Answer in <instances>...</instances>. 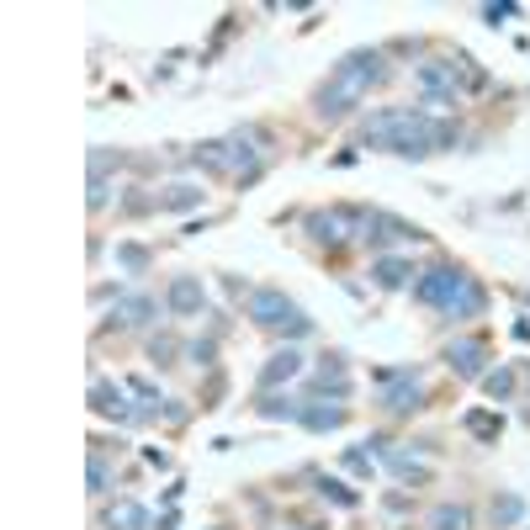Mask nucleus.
Segmentation results:
<instances>
[{"label":"nucleus","instance_id":"f257e3e1","mask_svg":"<svg viewBox=\"0 0 530 530\" xmlns=\"http://www.w3.org/2000/svg\"><path fill=\"white\" fill-rule=\"evenodd\" d=\"M451 138H456L451 127L430 122L424 112H413V107H387V112H371V117L361 122V143H371V149H393V154H409V160L435 154V149L451 143Z\"/></svg>","mask_w":530,"mask_h":530},{"label":"nucleus","instance_id":"f03ea898","mask_svg":"<svg viewBox=\"0 0 530 530\" xmlns=\"http://www.w3.org/2000/svg\"><path fill=\"white\" fill-rule=\"evenodd\" d=\"M382 74H387V69H382V54H377V48L345 54V59L335 64L329 85L318 91V117H324V122H340L351 107H361V101L371 96V85H377Z\"/></svg>","mask_w":530,"mask_h":530},{"label":"nucleus","instance_id":"7ed1b4c3","mask_svg":"<svg viewBox=\"0 0 530 530\" xmlns=\"http://www.w3.org/2000/svg\"><path fill=\"white\" fill-rule=\"evenodd\" d=\"M472 276L467 271H456V265H430V271H419V282H413V302H424V308H451L462 287H467Z\"/></svg>","mask_w":530,"mask_h":530},{"label":"nucleus","instance_id":"20e7f679","mask_svg":"<svg viewBox=\"0 0 530 530\" xmlns=\"http://www.w3.org/2000/svg\"><path fill=\"white\" fill-rule=\"evenodd\" d=\"M249 318L260 324V329H292V335H308V318L297 313L292 302H287V292H276V287H255L249 292Z\"/></svg>","mask_w":530,"mask_h":530},{"label":"nucleus","instance_id":"39448f33","mask_svg":"<svg viewBox=\"0 0 530 530\" xmlns=\"http://www.w3.org/2000/svg\"><path fill=\"white\" fill-rule=\"evenodd\" d=\"M366 229V213H355V207H324V213H308V234L318 239V244H345Z\"/></svg>","mask_w":530,"mask_h":530},{"label":"nucleus","instance_id":"423d86ee","mask_svg":"<svg viewBox=\"0 0 530 530\" xmlns=\"http://www.w3.org/2000/svg\"><path fill=\"white\" fill-rule=\"evenodd\" d=\"M419 85H424V96H430L435 107H451L462 74H456V64H424V69H419Z\"/></svg>","mask_w":530,"mask_h":530},{"label":"nucleus","instance_id":"0eeeda50","mask_svg":"<svg viewBox=\"0 0 530 530\" xmlns=\"http://www.w3.org/2000/svg\"><path fill=\"white\" fill-rule=\"evenodd\" d=\"M419 398H424L419 377H413V371H398V377L387 382V393H382V409L387 413H413L419 409Z\"/></svg>","mask_w":530,"mask_h":530},{"label":"nucleus","instance_id":"6e6552de","mask_svg":"<svg viewBox=\"0 0 530 530\" xmlns=\"http://www.w3.org/2000/svg\"><path fill=\"white\" fill-rule=\"evenodd\" d=\"M165 302H170V313L191 318V313H202L207 292H202V282H196V276H176V282H170V292H165Z\"/></svg>","mask_w":530,"mask_h":530},{"label":"nucleus","instance_id":"1a4fd4ad","mask_svg":"<svg viewBox=\"0 0 530 530\" xmlns=\"http://www.w3.org/2000/svg\"><path fill=\"white\" fill-rule=\"evenodd\" d=\"M292 377H302V355L276 351L271 361H265V371H260V387H282V382H292Z\"/></svg>","mask_w":530,"mask_h":530},{"label":"nucleus","instance_id":"9d476101","mask_svg":"<svg viewBox=\"0 0 530 530\" xmlns=\"http://www.w3.org/2000/svg\"><path fill=\"white\" fill-rule=\"evenodd\" d=\"M482 355H488V345H482V340H451L446 361H451V371H462V377H477V371H482Z\"/></svg>","mask_w":530,"mask_h":530},{"label":"nucleus","instance_id":"9b49d317","mask_svg":"<svg viewBox=\"0 0 530 530\" xmlns=\"http://www.w3.org/2000/svg\"><path fill=\"white\" fill-rule=\"evenodd\" d=\"M149 318H154V297L122 292L117 302H112V324H149Z\"/></svg>","mask_w":530,"mask_h":530},{"label":"nucleus","instance_id":"f8f14e48","mask_svg":"<svg viewBox=\"0 0 530 530\" xmlns=\"http://www.w3.org/2000/svg\"><path fill=\"white\" fill-rule=\"evenodd\" d=\"M107 526H112V530H149V515H143V504L122 499V504L107 509Z\"/></svg>","mask_w":530,"mask_h":530},{"label":"nucleus","instance_id":"ddd939ff","mask_svg":"<svg viewBox=\"0 0 530 530\" xmlns=\"http://www.w3.org/2000/svg\"><path fill=\"white\" fill-rule=\"evenodd\" d=\"M122 393H127V387H112V382H96V387H91V404H96L101 413H112V419H133V413H127V404H122Z\"/></svg>","mask_w":530,"mask_h":530},{"label":"nucleus","instance_id":"4468645a","mask_svg":"<svg viewBox=\"0 0 530 530\" xmlns=\"http://www.w3.org/2000/svg\"><path fill=\"white\" fill-rule=\"evenodd\" d=\"M313 387H318V393H335V398H345L351 377H345V366H340V361H324V366L313 371Z\"/></svg>","mask_w":530,"mask_h":530},{"label":"nucleus","instance_id":"2eb2a0df","mask_svg":"<svg viewBox=\"0 0 530 530\" xmlns=\"http://www.w3.org/2000/svg\"><path fill=\"white\" fill-rule=\"evenodd\" d=\"M371 276H377V287H387V292H393V287H404V282L413 276V265L387 255V260H377V265H371Z\"/></svg>","mask_w":530,"mask_h":530},{"label":"nucleus","instance_id":"dca6fc26","mask_svg":"<svg viewBox=\"0 0 530 530\" xmlns=\"http://www.w3.org/2000/svg\"><path fill=\"white\" fill-rule=\"evenodd\" d=\"M482 308H488V292H482L477 282H467V287H462V297H456V302H451L446 313H451V318H477Z\"/></svg>","mask_w":530,"mask_h":530},{"label":"nucleus","instance_id":"f3484780","mask_svg":"<svg viewBox=\"0 0 530 530\" xmlns=\"http://www.w3.org/2000/svg\"><path fill=\"white\" fill-rule=\"evenodd\" d=\"M430 530H472V515L462 504H440V509L430 515Z\"/></svg>","mask_w":530,"mask_h":530},{"label":"nucleus","instance_id":"a211bd4d","mask_svg":"<svg viewBox=\"0 0 530 530\" xmlns=\"http://www.w3.org/2000/svg\"><path fill=\"white\" fill-rule=\"evenodd\" d=\"M387 467L398 472L404 482H424V477H430V467H424L419 456H409V451H387Z\"/></svg>","mask_w":530,"mask_h":530},{"label":"nucleus","instance_id":"6ab92c4d","mask_svg":"<svg viewBox=\"0 0 530 530\" xmlns=\"http://www.w3.org/2000/svg\"><path fill=\"white\" fill-rule=\"evenodd\" d=\"M302 424H308V430H340V424H345V409H324V404H313V409H302Z\"/></svg>","mask_w":530,"mask_h":530},{"label":"nucleus","instance_id":"aec40b11","mask_svg":"<svg viewBox=\"0 0 530 530\" xmlns=\"http://www.w3.org/2000/svg\"><path fill=\"white\" fill-rule=\"evenodd\" d=\"M520 515H526V504H520L515 493H504V499L493 504V520H499V526H520Z\"/></svg>","mask_w":530,"mask_h":530},{"label":"nucleus","instance_id":"412c9836","mask_svg":"<svg viewBox=\"0 0 530 530\" xmlns=\"http://www.w3.org/2000/svg\"><path fill=\"white\" fill-rule=\"evenodd\" d=\"M260 413H265V419H302L297 398H265V404H260Z\"/></svg>","mask_w":530,"mask_h":530},{"label":"nucleus","instance_id":"4be33fe9","mask_svg":"<svg viewBox=\"0 0 530 530\" xmlns=\"http://www.w3.org/2000/svg\"><path fill=\"white\" fill-rule=\"evenodd\" d=\"M482 387H488V398H509L515 393V371H488Z\"/></svg>","mask_w":530,"mask_h":530},{"label":"nucleus","instance_id":"5701e85b","mask_svg":"<svg viewBox=\"0 0 530 530\" xmlns=\"http://www.w3.org/2000/svg\"><path fill=\"white\" fill-rule=\"evenodd\" d=\"M467 430L472 435H482V440H493V435L504 430V419H493V413H467Z\"/></svg>","mask_w":530,"mask_h":530},{"label":"nucleus","instance_id":"b1692460","mask_svg":"<svg viewBox=\"0 0 530 530\" xmlns=\"http://www.w3.org/2000/svg\"><path fill=\"white\" fill-rule=\"evenodd\" d=\"M196 202H202V191H196V186H176V191L165 196V207H170V213H186V207H196Z\"/></svg>","mask_w":530,"mask_h":530},{"label":"nucleus","instance_id":"393cba45","mask_svg":"<svg viewBox=\"0 0 530 530\" xmlns=\"http://www.w3.org/2000/svg\"><path fill=\"white\" fill-rule=\"evenodd\" d=\"M318 493H324V499H335V504H345V509L355 504V493L345 488V482H335V477H324V482H318Z\"/></svg>","mask_w":530,"mask_h":530},{"label":"nucleus","instance_id":"a878e982","mask_svg":"<svg viewBox=\"0 0 530 530\" xmlns=\"http://www.w3.org/2000/svg\"><path fill=\"white\" fill-rule=\"evenodd\" d=\"M107 482H112V472L101 456H91V493H107Z\"/></svg>","mask_w":530,"mask_h":530},{"label":"nucleus","instance_id":"bb28decb","mask_svg":"<svg viewBox=\"0 0 530 530\" xmlns=\"http://www.w3.org/2000/svg\"><path fill=\"white\" fill-rule=\"evenodd\" d=\"M482 16H488V22H504V16H515V5H509V0H504V5H482Z\"/></svg>","mask_w":530,"mask_h":530},{"label":"nucleus","instance_id":"cd10ccee","mask_svg":"<svg viewBox=\"0 0 530 530\" xmlns=\"http://www.w3.org/2000/svg\"><path fill=\"white\" fill-rule=\"evenodd\" d=\"M345 467H351V472H371V462H366L361 451H351V456H345Z\"/></svg>","mask_w":530,"mask_h":530}]
</instances>
